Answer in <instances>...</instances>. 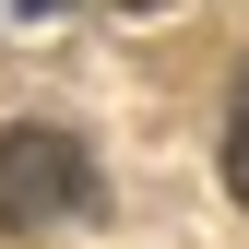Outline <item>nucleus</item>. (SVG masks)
Listing matches in <instances>:
<instances>
[{
	"label": "nucleus",
	"mask_w": 249,
	"mask_h": 249,
	"mask_svg": "<svg viewBox=\"0 0 249 249\" xmlns=\"http://www.w3.org/2000/svg\"><path fill=\"white\" fill-rule=\"evenodd\" d=\"M107 202L95 154H83L71 131H48V119H12L0 131V226L36 237V226H83V213Z\"/></svg>",
	"instance_id": "obj_1"
},
{
	"label": "nucleus",
	"mask_w": 249,
	"mask_h": 249,
	"mask_svg": "<svg viewBox=\"0 0 249 249\" xmlns=\"http://www.w3.org/2000/svg\"><path fill=\"white\" fill-rule=\"evenodd\" d=\"M226 190L249 202V71H237V95H226Z\"/></svg>",
	"instance_id": "obj_2"
},
{
	"label": "nucleus",
	"mask_w": 249,
	"mask_h": 249,
	"mask_svg": "<svg viewBox=\"0 0 249 249\" xmlns=\"http://www.w3.org/2000/svg\"><path fill=\"white\" fill-rule=\"evenodd\" d=\"M119 12H166V0H119Z\"/></svg>",
	"instance_id": "obj_3"
},
{
	"label": "nucleus",
	"mask_w": 249,
	"mask_h": 249,
	"mask_svg": "<svg viewBox=\"0 0 249 249\" xmlns=\"http://www.w3.org/2000/svg\"><path fill=\"white\" fill-rule=\"evenodd\" d=\"M12 12H59V0H12Z\"/></svg>",
	"instance_id": "obj_4"
}]
</instances>
